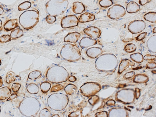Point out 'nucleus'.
I'll list each match as a JSON object with an SVG mask.
<instances>
[{
  "mask_svg": "<svg viewBox=\"0 0 156 117\" xmlns=\"http://www.w3.org/2000/svg\"><path fill=\"white\" fill-rule=\"evenodd\" d=\"M1 59H0V66H1Z\"/></svg>",
  "mask_w": 156,
  "mask_h": 117,
  "instance_id": "2f4dec72",
  "label": "nucleus"
},
{
  "mask_svg": "<svg viewBox=\"0 0 156 117\" xmlns=\"http://www.w3.org/2000/svg\"><path fill=\"white\" fill-rule=\"evenodd\" d=\"M126 14L124 8L119 4L112 5L108 10L107 16L110 18L117 20L123 17Z\"/></svg>",
  "mask_w": 156,
  "mask_h": 117,
  "instance_id": "20e7f679",
  "label": "nucleus"
},
{
  "mask_svg": "<svg viewBox=\"0 0 156 117\" xmlns=\"http://www.w3.org/2000/svg\"><path fill=\"white\" fill-rule=\"evenodd\" d=\"M136 45L133 43H129L126 44L124 48L125 50L128 52H133L136 50Z\"/></svg>",
  "mask_w": 156,
  "mask_h": 117,
  "instance_id": "412c9836",
  "label": "nucleus"
},
{
  "mask_svg": "<svg viewBox=\"0 0 156 117\" xmlns=\"http://www.w3.org/2000/svg\"><path fill=\"white\" fill-rule=\"evenodd\" d=\"M4 12V9L2 6H0V16Z\"/></svg>",
  "mask_w": 156,
  "mask_h": 117,
  "instance_id": "cd10ccee",
  "label": "nucleus"
},
{
  "mask_svg": "<svg viewBox=\"0 0 156 117\" xmlns=\"http://www.w3.org/2000/svg\"><path fill=\"white\" fill-rule=\"evenodd\" d=\"M2 25V21L0 19V29L1 28Z\"/></svg>",
  "mask_w": 156,
  "mask_h": 117,
  "instance_id": "7c9ffc66",
  "label": "nucleus"
},
{
  "mask_svg": "<svg viewBox=\"0 0 156 117\" xmlns=\"http://www.w3.org/2000/svg\"><path fill=\"white\" fill-rule=\"evenodd\" d=\"M101 51L102 50L100 48L93 47L88 49L86 53L89 56L94 58L99 55Z\"/></svg>",
  "mask_w": 156,
  "mask_h": 117,
  "instance_id": "4468645a",
  "label": "nucleus"
},
{
  "mask_svg": "<svg viewBox=\"0 0 156 117\" xmlns=\"http://www.w3.org/2000/svg\"><path fill=\"white\" fill-rule=\"evenodd\" d=\"M31 3L29 1H25L20 4L18 7L19 11H21L29 9L31 6Z\"/></svg>",
  "mask_w": 156,
  "mask_h": 117,
  "instance_id": "a211bd4d",
  "label": "nucleus"
},
{
  "mask_svg": "<svg viewBox=\"0 0 156 117\" xmlns=\"http://www.w3.org/2000/svg\"><path fill=\"white\" fill-rule=\"evenodd\" d=\"M78 19L75 15H69L63 17L61 20V25L63 28L73 27L78 25Z\"/></svg>",
  "mask_w": 156,
  "mask_h": 117,
  "instance_id": "423d86ee",
  "label": "nucleus"
},
{
  "mask_svg": "<svg viewBox=\"0 0 156 117\" xmlns=\"http://www.w3.org/2000/svg\"><path fill=\"white\" fill-rule=\"evenodd\" d=\"M68 5L67 0H49L46 4V11L49 15L58 16L65 12Z\"/></svg>",
  "mask_w": 156,
  "mask_h": 117,
  "instance_id": "f03ea898",
  "label": "nucleus"
},
{
  "mask_svg": "<svg viewBox=\"0 0 156 117\" xmlns=\"http://www.w3.org/2000/svg\"><path fill=\"white\" fill-rule=\"evenodd\" d=\"M21 87L20 84L18 83H14L11 87L12 89L14 92H17L18 91Z\"/></svg>",
  "mask_w": 156,
  "mask_h": 117,
  "instance_id": "b1692460",
  "label": "nucleus"
},
{
  "mask_svg": "<svg viewBox=\"0 0 156 117\" xmlns=\"http://www.w3.org/2000/svg\"><path fill=\"white\" fill-rule=\"evenodd\" d=\"M11 40V37L9 34L3 35L0 37V43H5L9 42Z\"/></svg>",
  "mask_w": 156,
  "mask_h": 117,
  "instance_id": "4be33fe9",
  "label": "nucleus"
},
{
  "mask_svg": "<svg viewBox=\"0 0 156 117\" xmlns=\"http://www.w3.org/2000/svg\"><path fill=\"white\" fill-rule=\"evenodd\" d=\"M144 19L150 22H156V13L155 12H150L146 14L144 16Z\"/></svg>",
  "mask_w": 156,
  "mask_h": 117,
  "instance_id": "f3484780",
  "label": "nucleus"
},
{
  "mask_svg": "<svg viewBox=\"0 0 156 117\" xmlns=\"http://www.w3.org/2000/svg\"><path fill=\"white\" fill-rule=\"evenodd\" d=\"M83 32L90 37L95 39L99 37L101 33L100 29L94 26H91L85 28L84 29Z\"/></svg>",
  "mask_w": 156,
  "mask_h": 117,
  "instance_id": "0eeeda50",
  "label": "nucleus"
},
{
  "mask_svg": "<svg viewBox=\"0 0 156 117\" xmlns=\"http://www.w3.org/2000/svg\"><path fill=\"white\" fill-rule=\"evenodd\" d=\"M72 10L73 12L77 14L82 13L85 10L83 3L80 2H75L73 3Z\"/></svg>",
  "mask_w": 156,
  "mask_h": 117,
  "instance_id": "ddd939ff",
  "label": "nucleus"
},
{
  "mask_svg": "<svg viewBox=\"0 0 156 117\" xmlns=\"http://www.w3.org/2000/svg\"><path fill=\"white\" fill-rule=\"evenodd\" d=\"M61 55L64 58L69 61L77 60L81 57L80 51L78 47L70 43L67 44L63 46Z\"/></svg>",
  "mask_w": 156,
  "mask_h": 117,
  "instance_id": "7ed1b4c3",
  "label": "nucleus"
},
{
  "mask_svg": "<svg viewBox=\"0 0 156 117\" xmlns=\"http://www.w3.org/2000/svg\"><path fill=\"white\" fill-rule=\"evenodd\" d=\"M153 33H156V27H155L153 29Z\"/></svg>",
  "mask_w": 156,
  "mask_h": 117,
  "instance_id": "c756f323",
  "label": "nucleus"
},
{
  "mask_svg": "<svg viewBox=\"0 0 156 117\" xmlns=\"http://www.w3.org/2000/svg\"><path fill=\"white\" fill-rule=\"evenodd\" d=\"M3 84V80L2 77L0 76V87L2 86Z\"/></svg>",
  "mask_w": 156,
  "mask_h": 117,
  "instance_id": "c85d7f7f",
  "label": "nucleus"
},
{
  "mask_svg": "<svg viewBox=\"0 0 156 117\" xmlns=\"http://www.w3.org/2000/svg\"><path fill=\"white\" fill-rule=\"evenodd\" d=\"M113 4L111 0H101L99 2V4L101 7L103 8L108 7Z\"/></svg>",
  "mask_w": 156,
  "mask_h": 117,
  "instance_id": "aec40b11",
  "label": "nucleus"
},
{
  "mask_svg": "<svg viewBox=\"0 0 156 117\" xmlns=\"http://www.w3.org/2000/svg\"><path fill=\"white\" fill-rule=\"evenodd\" d=\"M80 36V34L77 32L69 33L64 38V41L75 43L76 42Z\"/></svg>",
  "mask_w": 156,
  "mask_h": 117,
  "instance_id": "1a4fd4ad",
  "label": "nucleus"
},
{
  "mask_svg": "<svg viewBox=\"0 0 156 117\" xmlns=\"http://www.w3.org/2000/svg\"><path fill=\"white\" fill-rule=\"evenodd\" d=\"M56 16L50 15H48L45 18L46 22L49 24H52L56 20Z\"/></svg>",
  "mask_w": 156,
  "mask_h": 117,
  "instance_id": "5701e85b",
  "label": "nucleus"
},
{
  "mask_svg": "<svg viewBox=\"0 0 156 117\" xmlns=\"http://www.w3.org/2000/svg\"><path fill=\"white\" fill-rule=\"evenodd\" d=\"M147 33L144 32L139 34L136 37V40L137 41H140L143 40L147 35Z\"/></svg>",
  "mask_w": 156,
  "mask_h": 117,
  "instance_id": "393cba45",
  "label": "nucleus"
},
{
  "mask_svg": "<svg viewBox=\"0 0 156 117\" xmlns=\"http://www.w3.org/2000/svg\"><path fill=\"white\" fill-rule=\"evenodd\" d=\"M18 26L17 20L11 19L7 21L4 25V29L7 31H9L15 29Z\"/></svg>",
  "mask_w": 156,
  "mask_h": 117,
  "instance_id": "9d476101",
  "label": "nucleus"
},
{
  "mask_svg": "<svg viewBox=\"0 0 156 117\" xmlns=\"http://www.w3.org/2000/svg\"><path fill=\"white\" fill-rule=\"evenodd\" d=\"M11 93V90L8 87H4L0 89V100H3L10 96Z\"/></svg>",
  "mask_w": 156,
  "mask_h": 117,
  "instance_id": "2eb2a0df",
  "label": "nucleus"
},
{
  "mask_svg": "<svg viewBox=\"0 0 156 117\" xmlns=\"http://www.w3.org/2000/svg\"><path fill=\"white\" fill-rule=\"evenodd\" d=\"M151 0H139V2L141 5H144L150 2Z\"/></svg>",
  "mask_w": 156,
  "mask_h": 117,
  "instance_id": "bb28decb",
  "label": "nucleus"
},
{
  "mask_svg": "<svg viewBox=\"0 0 156 117\" xmlns=\"http://www.w3.org/2000/svg\"><path fill=\"white\" fill-rule=\"evenodd\" d=\"M97 43V40L95 39L86 37L82 38L80 41L79 44L80 47L83 48L94 45Z\"/></svg>",
  "mask_w": 156,
  "mask_h": 117,
  "instance_id": "6e6552de",
  "label": "nucleus"
},
{
  "mask_svg": "<svg viewBox=\"0 0 156 117\" xmlns=\"http://www.w3.org/2000/svg\"><path fill=\"white\" fill-rule=\"evenodd\" d=\"M23 35V30L20 28L14 29L11 32L10 36L12 39H16Z\"/></svg>",
  "mask_w": 156,
  "mask_h": 117,
  "instance_id": "dca6fc26",
  "label": "nucleus"
},
{
  "mask_svg": "<svg viewBox=\"0 0 156 117\" xmlns=\"http://www.w3.org/2000/svg\"><path fill=\"white\" fill-rule=\"evenodd\" d=\"M95 18L94 15L88 12H85L80 15L78 21L80 23H86L94 20Z\"/></svg>",
  "mask_w": 156,
  "mask_h": 117,
  "instance_id": "9b49d317",
  "label": "nucleus"
},
{
  "mask_svg": "<svg viewBox=\"0 0 156 117\" xmlns=\"http://www.w3.org/2000/svg\"><path fill=\"white\" fill-rule=\"evenodd\" d=\"M140 5L134 1H131L127 4L126 7L127 12L130 13H135L140 9Z\"/></svg>",
  "mask_w": 156,
  "mask_h": 117,
  "instance_id": "f8f14e48",
  "label": "nucleus"
},
{
  "mask_svg": "<svg viewBox=\"0 0 156 117\" xmlns=\"http://www.w3.org/2000/svg\"><path fill=\"white\" fill-rule=\"evenodd\" d=\"M146 26V23L143 20H137L131 21L128 25V29L132 34L139 33L143 31Z\"/></svg>",
  "mask_w": 156,
  "mask_h": 117,
  "instance_id": "39448f33",
  "label": "nucleus"
},
{
  "mask_svg": "<svg viewBox=\"0 0 156 117\" xmlns=\"http://www.w3.org/2000/svg\"><path fill=\"white\" fill-rule=\"evenodd\" d=\"M16 79L14 73L10 72L8 73L7 74L6 77V81L7 83H10L14 81Z\"/></svg>",
  "mask_w": 156,
  "mask_h": 117,
  "instance_id": "6ab92c4d",
  "label": "nucleus"
},
{
  "mask_svg": "<svg viewBox=\"0 0 156 117\" xmlns=\"http://www.w3.org/2000/svg\"><path fill=\"white\" fill-rule=\"evenodd\" d=\"M39 13L34 10L26 11L20 16L19 21L20 25L25 30H29L35 26L39 21Z\"/></svg>",
  "mask_w": 156,
  "mask_h": 117,
  "instance_id": "f257e3e1",
  "label": "nucleus"
},
{
  "mask_svg": "<svg viewBox=\"0 0 156 117\" xmlns=\"http://www.w3.org/2000/svg\"><path fill=\"white\" fill-rule=\"evenodd\" d=\"M17 97V94H12L7 99V101H11L16 98Z\"/></svg>",
  "mask_w": 156,
  "mask_h": 117,
  "instance_id": "a878e982",
  "label": "nucleus"
}]
</instances>
